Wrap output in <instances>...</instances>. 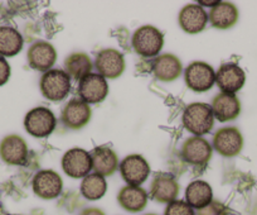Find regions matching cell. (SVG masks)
Segmentation results:
<instances>
[{"instance_id":"obj_1","label":"cell","mask_w":257,"mask_h":215,"mask_svg":"<svg viewBox=\"0 0 257 215\" xmlns=\"http://www.w3.org/2000/svg\"><path fill=\"white\" fill-rule=\"evenodd\" d=\"M183 125L196 137L208 134L214 124L212 106L206 103H192L183 113Z\"/></svg>"},{"instance_id":"obj_2","label":"cell","mask_w":257,"mask_h":215,"mask_svg":"<svg viewBox=\"0 0 257 215\" xmlns=\"http://www.w3.org/2000/svg\"><path fill=\"white\" fill-rule=\"evenodd\" d=\"M164 46V36L153 26H143L133 36V48L142 57H155Z\"/></svg>"},{"instance_id":"obj_3","label":"cell","mask_w":257,"mask_h":215,"mask_svg":"<svg viewBox=\"0 0 257 215\" xmlns=\"http://www.w3.org/2000/svg\"><path fill=\"white\" fill-rule=\"evenodd\" d=\"M42 95L51 101H62L71 91V78L64 70L53 68L44 73L39 83Z\"/></svg>"},{"instance_id":"obj_4","label":"cell","mask_w":257,"mask_h":215,"mask_svg":"<svg viewBox=\"0 0 257 215\" xmlns=\"http://www.w3.org/2000/svg\"><path fill=\"white\" fill-rule=\"evenodd\" d=\"M57 119L52 110L44 106H37L29 110L24 118V127L31 135L36 138H46L53 133Z\"/></svg>"},{"instance_id":"obj_5","label":"cell","mask_w":257,"mask_h":215,"mask_svg":"<svg viewBox=\"0 0 257 215\" xmlns=\"http://www.w3.org/2000/svg\"><path fill=\"white\" fill-rule=\"evenodd\" d=\"M184 80L190 90L196 93H204L211 90L216 83V73L208 63L196 61L185 68Z\"/></svg>"},{"instance_id":"obj_6","label":"cell","mask_w":257,"mask_h":215,"mask_svg":"<svg viewBox=\"0 0 257 215\" xmlns=\"http://www.w3.org/2000/svg\"><path fill=\"white\" fill-rule=\"evenodd\" d=\"M118 170L123 181L130 186H140L150 175L149 164L140 155L126 156L118 165Z\"/></svg>"},{"instance_id":"obj_7","label":"cell","mask_w":257,"mask_h":215,"mask_svg":"<svg viewBox=\"0 0 257 215\" xmlns=\"http://www.w3.org/2000/svg\"><path fill=\"white\" fill-rule=\"evenodd\" d=\"M62 169L72 179H85L92 170L91 155L82 148H72L62 157Z\"/></svg>"},{"instance_id":"obj_8","label":"cell","mask_w":257,"mask_h":215,"mask_svg":"<svg viewBox=\"0 0 257 215\" xmlns=\"http://www.w3.org/2000/svg\"><path fill=\"white\" fill-rule=\"evenodd\" d=\"M179 189L174 175L169 172H157L150 185V197L160 204H170L177 200Z\"/></svg>"},{"instance_id":"obj_9","label":"cell","mask_w":257,"mask_h":215,"mask_svg":"<svg viewBox=\"0 0 257 215\" xmlns=\"http://www.w3.org/2000/svg\"><path fill=\"white\" fill-rule=\"evenodd\" d=\"M213 148L223 157H236L243 148L242 133L236 127L221 128L213 135Z\"/></svg>"},{"instance_id":"obj_10","label":"cell","mask_w":257,"mask_h":215,"mask_svg":"<svg viewBox=\"0 0 257 215\" xmlns=\"http://www.w3.org/2000/svg\"><path fill=\"white\" fill-rule=\"evenodd\" d=\"M212 151L213 148L208 140L193 135L183 143L180 155L183 160L192 166H204L211 160Z\"/></svg>"},{"instance_id":"obj_11","label":"cell","mask_w":257,"mask_h":215,"mask_svg":"<svg viewBox=\"0 0 257 215\" xmlns=\"http://www.w3.org/2000/svg\"><path fill=\"white\" fill-rule=\"evenodd\" d=\"M95 67L102 78L117 79L125 70V58L120 51L115 48H105L96 56Z\"/></svg>"},{"instance_id":"obj_12","label":"cell","mask_w":257,"mask_h":215,"mask_svg":"<svg viewBox=\"0 0 257 215\" xmlns=\"http://www.w3.org/2000/svg\"><path fill=\"white\" fill-rule=\"evenodd\" d=\"M78 95L81 100L86 104H97L101 103L108 95V84L105 78L100 74H92L87 75L80 81L78 85Z\"/></svg>"},{"instance_id":"obj_13","label":"cell","mask_w":257,"mask_h":215,"mask_svg":"<svg viewBox=\"0 0 257 215\" xmlns=\"http://www.w3.org/2000/svg\"><path fill=\"white\" fill-rule=\"evenodd\" d=\"M32 186L37 196L43 200H52L61 195L63 181L53 170H42L34 176Z\"/></svg>"},{"instance_id":"obj_14","label":"cell","mask_w":257,"mask_h":215,"mask_svg":"<svg viewBox=\"0 0 257 215\" xmlns=\"http://www.w3.org/2000/svg\"><path fill=\"white\" fill-rule=\"evenodd\" d=\"M91 108L81 99H72L64 105L61 120L66 128L77 130L88 124L91 119Z\"/></svg>"},{"instance_id":"obj_15","label":"cell","mask_w":257,"mask_h":215,"mask_svg":"<svg viewBox=\"0 0 257 215\" xmlns=\"http://www.w3.org/2000/svg\"><path fill=\"white\" fill-rule=\"evenodd\" d=\"M27 60L33 70L47 73L57 61V52L49 42L37 41L29 47Z\"/></svg>"},{"instance_id":"obj_16","label":"cell","mask_w":257,"mask_h":215,"mask_svg":"<svg viewBox=\"0 0 257 215\" xmlns=\"http://www.w3.org/2000/svg\"><path fill=\"white\" fill-rule=\"evenodd\" d=\"M0 158L8 165L22 166L28 160V146L26 140L17 134L7 135L0 142Z\"/></svg>"},{"instance_id":"obj_17","label":"cell","mask_w":257,"mask_h":215,"mask_svg":"<svg viewBox=\"0 0 257 215\" xmlns=\"http://www.w3.org/2000/svg\"><path fill=\"white\" fill-rule=\"evenodd\" d=\"M216 83L222 93L236 94L246 83V74L236 63H224L216 73Z\"/></svg>"},{"instance_id":"obj_18","label":"cell","mask_w":257,"mask_h":215,"mask_svg":"<svg viewBox=\"0 0 257 215\" xmlns=\"http://www.w3.org/2000/svg\"><path fill=\"white\" fill-rule=\"evenodd\" d=\"M180 28L189 34H197L203 31L208 22V14L199 4L183 7L178 16Z\"/></svg>"},{"instance_id":"obj_19","label":"cell","mask_w":257,"mask_h":215,"mask_svg":"<svg viewBox=\"0 0 257 215\" xmlns=\"http://www.w3.org/2000/svg\"><path fill=\"white\" fill-rule=\"evenodd\" d=\"M211 106L214 118L222 123L234 120L241 113V103L236 94H217L213 98Z\"/></svg>"},{"instance_id":"obj_20","label":"cell","mask_w":257,"mask_h":215,"mask_svg":"<svg viewBox=\"0 0 257 215\" xmlns=\"http://www.w3.org/2000/svg\"><path fill=\"white\" fill-rule=\"evenodd\" d=\"M152 70L158 80L170 83V81L177 80L182 75L183 66L177 56L172 53H165L154 58L152 63Z\"/></svg>"},{"instance_id":"obj_21","label":"cell","mask_w":257,"mask_h":215,"mask_svg":"<svg viewBox=\"0 0 257 215\" xmlns=\"http://www.w3.org/2000/svg\"><path fill=\"white\" fill-rule=\"evenodd\" d=\"M149 195L142 186L126 185L117 194V201L123 210L130 212H139L148 205Z\"/></svg>"},{"instance_id":"obj_22","label":"cell","mask_w":257,"mask_h":215,"mask_svg":"<svg viewBox=\"0 0 257 215\" xmlns=\"http://www.w3.org/2000/svg\"><path fill=\"white\" fill-rule=\"evenodd\" d=\"M92 170L101 176H111L118 169V158L110 147H96L90 152Z\"/></svg>"},{"instance_id":"obj_23","label":"cell","mask_w":257,"mask_h":215,"mask_svg":"<svg viewBox=\"0 0 257 215\" xmlns=\"http://www.w3.org/2000/svg\"><path fill=\"white\" fill-rule=\"evenodd\" d=\"M208 21L217 29L232 28L238 21V9L232 3L218 2L209 12Z\"/></svg>"},{"instance_id":"obj_24","label":"cell","mask_w":257,"mask_h":215,"mask_svg":"<svg viewBox=\"0 0 257 215\" xmlns=\"http://www.w3.org/2000/svg\"><path fill=\"white\" fill-rule=\"evenodd\" d=\"M213 201V191L208 182L203 180H196L190 182L185 190V202L193 209H203Z\"/></svg>"},{"instance_id":"obj_25","label":"cell","mask_w":257,"mask_h":215,"mask_svg":"<svg viewBox=\"0 0 257 215\" xmlns=\"http://www.w3.org/2000/svg\"><path fill=\"white\" fill-rule=\"evenodd\" d=\"M93 65L88 55L83 52H76L64 60V71L73 80H82L92 71Z\"/></svg>"},{"instance_id":"obj_26","label":"cell","mask_w":257,"mask_h":215,"mask_svg":"<svg viewBox=\"0 0 257 215\" xmlns=\"http://www.w3.org/2000/svg\"><path fill=\"white\" fill-rule=\"evenodd\" d=\"M23 37L13 27H0V56L13 57L23 48Z\"/></svg>"},{"instance_id":"obj_27","label":"cell","mask_w":257,"mask_h":215,"mask_svg":"<svg viewBox=\"0 0 257 215\" xmlns=\"http://www.w3.org/2000/svg\"><path fill=\"white\" fill-rule=\"evenodd\" d=\"M106 190H107L106 179L98 174L87 175L81 184V194L91 201L101 199L106 194Z\"/></svg>"},{"instance_id":"obj_28","label":"cell","mask_w":257,"mask_h":215,"mask_svg":"<svg viewBox=\"0 0 257 215\" xmlns=\"http://www.w3.org/2000/svg\"><path fill=\"white\" fill-rule=\"evenodd\" d=\"M164 215H196L194 209L188 205L184 200H175L168 204Z\"/></svg>"},{"instance_id":"obj_29","label":"cell","mask_w":257,"mask_h":215,"mask_svg":"<svg viewBox=\"0 0 257 215\" xmlns=\"http://www.w3.org/2000/svg\"><path fill=\"white\" fill-rule=\"evenodd\" d=\"M196 215H228V207L218 200H213L203 209H199Z\"/></svg>"},{"instance_id":"obj_30","label":"cell","mask_w":257,"mask_h":215,"mask_svg":"<svg viewBox=\"0 0 257 215\" xmlns=\"http://www.w3.org/2000/svg\"><path fill=\"white\" fill-rule=\"evenodd\" d=\"M9 78H11V66L6 58L0 56V86L8 83Z\"/></svg>"},{"instance_id":"obj_31","label":"cell","mask_w":257,"mask_h":215,"mask_svg":"<svg viewBox=\"0 0 257 215\" xmlns=\"http://www.w3.org/2000/svg\"><path fill=\"white\" fill-rule=\"evenodd\" d=\"M80 215H105V212L98 207H86L81 211Z\"/></svg>"},{"instance_id":"obj_32","label":"cell","mask_w":257,"mask_h":215,"mask_svg":"<svg viewBox=\"0 0 257 215\" xmlns=\"http://www.w3.org/2000/svg\"><path fill=\"white\" fill-rule=\"evenodd\" d=\"M217 4H218V2H199V6H211L212 8H213L214 6H217Z\"/></svg>"},{"instance_id":"obj_33","label":"cell","mask_w":257,"mask_h":215,"mask_svg":"<svg viewBox=\"0 0 257 215\" xmlns=\"http://www.w3.org/2000/svg\"><path fill=\"white\" fill-rule=\"evenodd\" d=\"M147 215H155V214H147Z\"/></svg>"}]
</instances>
